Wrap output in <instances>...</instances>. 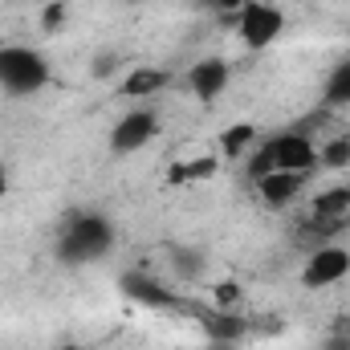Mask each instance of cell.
<instances>
[{"label":"cell","mask_w":350,"mask_h":350,"mask_svg":"<svg viewBox=\"0 0 350 350\" xmlns=\"http://www.w3.org/2000/svg\"><path fill=\"white\" fill-rule=\"evenodd\" d=\"M167 261H172V269L183 281H196V277L204 273L208 257H204V249H196V245H172V249H167Z\"/></svg>","instance_id":"13"},{"label":"cell","mask_w":350,"mask_h":350,"mask_svg":"<svg viewBox=\"0 0 350 350\" xmlns=\"http://www.w3.org/2000/svg\"><path fill=\"white\" fill-rule=\"evenodd\" d=\"M53 66L33 45H0V94L8 98H33L49 86Z\"/></svg>","instance_id":"3"},{"label":"cell","mask_w":350,"mask_h":350,"mask_svg":"<svg viewBox=\"0 0 350 350\" xmlns=\"http://www.w3.org/2000/svg\"><path fill=\"white\" fill-rule=\"evenodd\" d=\"M322 98L326 106H350V62H338L322 86Z\"/></svg>","instance_id":"14"},{"label":"cell","mask_w":350,"mask_h":350,"mask_svg":"<svg viewBox=\"0 0 350 350\" xmlns=\"http://www.w3.org/2000/svg\"><path fill=\"white\" fill-rule=\"evenodd\" d=\"M4 196H8V167L0 163V200H4Z\"/></svg>","instance_id":"20"},{"label":"cell","mask_w":350,"mask_h":350,"mask_svg":"<svg viewBox=\"0 0 350 350\" xmlns=\"http://www.w3.org/2000/svg\"><path fill=\"white\" fill-rule=\"evenodd\" d=\"M253 183H257V196H261L269 208H285V204H293V200L306 191L310 175H301V172H265V175H257Z\"/></svg>","instance_id":"9"},{"label":"cell","mask_w":350,"mask_h":350,"mask_svg":"<svg viewBox=\"0 0 350 350\" xmlns=\"http://www.w3.org/2000/svg\"><path fill=\"white\" fill-rule=\"evenodd\" d=\"M216 172V159H191V163H175L172 167V179L175 183H191V179H208V175Z\"/></svg>","instance_id":"16"},{"label":"cell","mask_w":350,"mask_h":350,"mask_svg":"<svg viewBox=\"0 0 350 350\" xmlns=\"http://www.w3.org/2000/svg\"><path fill=\"white\" fill-rule=\"evenodd\" d=\"M347 277H350V249L338 245V241L314 245V253L301 265V285L314 289V293H318V289H330V285H338V281H347Z\"/></svg>","instance_id":"5"},{"label":"cell","mask_w":350,"mask_h":350,"mask_svg":"<svg viewBox=\"0 0 350 350\" xmlns=\"http://www.w3.org/2000/svg\"><path fill=\"white\" fill-rule=\"evenodd\" d=\"M281 33H285V8L273 4V0H249L237 12V37L253 53H261L273 41H281Z\"/></svg>","instance_id":"4"},{"label":"cell","mask_w":350,"mask_h":350,"mask_svg":"<svg viewBox=\"0 0 350 350\" xmlns=\"http://www.w3.org/2000/svg\"><path fill=\"white\" fill-rule=\"evenodd\" d=\"M326 350H350V318L334 322V330H330V338H326Z\"/></svg>","instance_id":"17"},{"label":"cell","mask_w":350,"mask_h":350,"mask_svg":"<svg viewBox=\"0 0 350 350\" xmlns=\"http://www.w3.org/2000/svg\"><path fill=\"white\" fill-rule=\"evenodd\" d=\"M232 82V66L224 57H200L191 70H187V90L200 98V102H216Z\"/></svg>","instance_id":"8"},{"label":"cell","mask_w":350,"mask_h":350,"mask_svg":"<svg viewBox=\"0 0 350 350\" xmlns=\"http://www.w3.org/2000/svg\"><path fill=\"white\" fill-rule=\"evenodd\" d=\"M122 293L131 297V301H139V306H155V310H163V306H172V289L167 285H159L155 277H147V273H126L122 277Z\"/></svg>","instance_id":"10"},{"label":"cell","mask_w":350,"mask_h":350,"mask_svg":"<svg viewBox=\"0 0 350 350\" xmlns=\"http://www.w3.org/2000/svg\"><path fill=\"white\" fill-rule=\"evenodd\" d=\"M114 220L102 216V212H74L66 220V228L57 232L53 241V257L66 265V269H86V265H98L102 257H110L114 249Z\"/></svg>","instance_id":"1"},{"label":"cell","mask_w":350,"mask_h":350,"mask_svg":"<svg viewBox=\"0 0 350 350\" xmlns=\"http://www.w3.org/2000/svg\"><path fill=\"white\" fill-rule=\"evenodd\" d=\"M204 8H212V12H241L249 0H200Z\"/></svg>","instance_id":"19"},{"label":"cell","mask_w":350,"mask_h":350,"mask_svg":"<svg viewBox=\"0 0 350 350\" xmlns=\"http://www.w3.org/2000/svg\"><path fill=\"white\" fill-rule=\"evenodd\" d=\"M167 70H159V66H139V70H131L126 78H122V86L118 94L122 98H151V94H159V90H167Z\"/></svg>","instance_id":"11"},{"label":"cell","mask_w":350,"mask_h":350,"mask_svg":"<svg viewBox=\"0 0 350 350\" xmlns=\"http://www.w3.org/2000/svg\"><path fill=\"white\" fill-rule=\"evenodd\" d=\"M53 350H90V347H82V342H62V347H53Z\"/></svg>","instance_id":"21"},{"label":"cell","mask_w":350,"mask_h":350,"mask_svg":"<svg viewBox=\"0 0 350 350\" xmlns=\"http://www.w3.org/2000/svg\"><path fill=\"white\" fill-rule=\"evenodd\" d=\"M257 147V126L253 122H237V126H228L224 135H220V155L224 159H241V155H249Z\"/></svg>","instance_id":"12"},{"label":"cell","mask_w":350,"mask_h":350,"mask_svg":"<svg viewBox=\"0 0 350 350\" xmlns=\"http://www.w3.org/2000/svg\"><path fill=\"white\" fill-rule=\"evenodd\" d=\"M155 135H159V110H151V106L126 110V114H118V122L110 126V151H114V155H135V151H143Z\"/></svg>","instance_id":"6"},{"label":"cell","mask_w":350,"mask_h":350,"mask_svg":"<svg viewBox=\"0 0 350 350\" xmlns=\"http://www.w3.org/2000/svg\"><path fill=\"white\" fill-rule=\"evenodd\" d=\"M265 172H301L314 175L318 172V143L306 131H277L265 143L253 147L249 155V175L257 179Z\"/></svg>","instance_id":"2"},{"label":"cell","mask_w":350,"mask_h":350,"mask_svg":"<svg viewBox=\"0 0 350 350\" xmlns=\"http://www.w3.org/2000/svg\"><path fill=\"white\" fill-rule=\"evenodd\" d=\"M118 70V57L114 53H98V62H94V78H110Z\"/></svg>","instance_id":"18"},{"label":"cell","mask_w":350,"mask_h":350,"mask_svg":"<svg viewBox=\"0 0 350 350\" xmlns=\"http://www.w3.org/2000/svg\"><path fill=\"white\" fill-rule=\"evenodd\" d=\"M350 216V183L342 187H326V191H318L314 200H310V228L318 232V237H334L338 232V224Z\"/></svg>","instance_id":"7"},{"label":"cell","mask_w":350,"mask_h":350,"mask_svg":"<svg viewBox=\"0 0 350 350\" xmlns=\"http://www.w3.org/2000/svg\"><path fill=\"white\" fill-rule=\"evenodd\" d=\"M318 167H326V172L350 167V135H338V139H330L326 147H318Z\"/></svg>","instance_id":"15"}]
</instances>
